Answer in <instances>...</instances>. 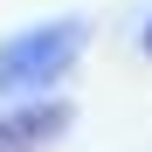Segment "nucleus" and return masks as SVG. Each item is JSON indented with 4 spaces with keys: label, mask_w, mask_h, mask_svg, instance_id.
<instances>
[{
    "label": "nucleus",
    "mask_w": 152,
    "mask_h": 152,
    "mask_svg": "<svg viewBox=\"0 0 152 152\" xmlns=\"http://www.w3.org/2000/svg\"><path fill=\"white\" fill-rule=\"evenodd\" d=\"M83 48H90V21L83 14H62V21H42L28 35H7L0 42V97H35L48 83H62L83 62Z\"/></svg>",
    "instance_id": "f257e3e1"
},
{
    "label": "nucleus",
    "mask_w": 152,
    "mask_h": 152,
    "mask_svg": "<svg viewBox=\"0 0 152 152\" xmlns=\"http://www.w3.org/2000/svg\"><path fill=\"white\" fill-rule=\"evenodd\" d=\"M69 104L35 97V104H7L0 111V152H48L56 138H69Z\"/></svg>",
    "instance_id": "f03ea898"
},
{
    "label": "nucleus",
    "mask_w": 152,
    "mask_h": 152,
    "mask_svg": "<svg viewBox=\"0 0 152 152\" xmlns=\"http://www.w3.org/2000/svg\"><path fill=\"white\" fill-rule=\"evenodd\" d=\"M138 48H145V56H152V14H145V28H138Z\"/></svg>",
    "instance_id": "7ed1b4c3"
}]
</instances>
